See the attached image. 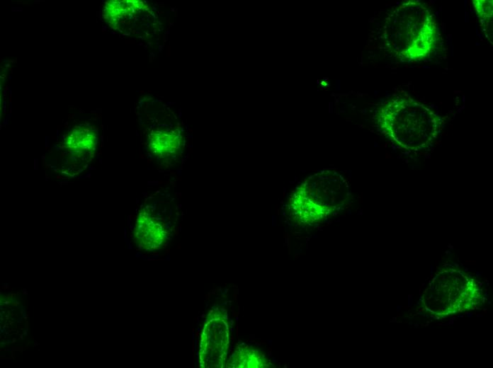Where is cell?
Returning <instances> with one entry per match:
<instances>
[{
    "instance_id": "cell-1",
    "label": "cell",
    "mask_w": 493,
    "mask_h": 368,
    "mask_svg": "<svg viewBox=\"0 0 493 368\" xmlns=\"http://www.w3.org/2000/svg\"><path fill=\"white\" fill-rule=\"evenodd\" d=\"M289 205L293 217L305 224L320 222L329 212L327 206L314 200L305 190H298L293 195Z\"/></svg>"
},
{
    "instance_id": "cell-2",
    "label": "cell",
    "mask_w": 493,
    "mask_h": 368,
    "mask_svg": "<svg viewBox=\"0 0 493 368\" xmlns=\"http://www.w3.org/2000/svg\"><path fill=\"white\" fill-rule=\"evenodd\" d=\"M134 234L138 245L146 250L158 248L166 238L163 226L146 212L139 214Z\"/></svg>"
},
{
    "instance_id": "cell-3",
    "label": "cell",
    "mask_w": 493,
    "mask_h": 368,
    "mask_svg": "<svg viewBox=\"0 0 493 368\" xmlns=\"http://www.w3.org/2000/svg\"><path fill=\"white\" fill-rule=\"evenodd\" d=\"M181 137L176 130H157L149 137V147L156 155L162 158L174 156L180 149Z\"/></svg>"
},
{
    "instance_id": "cell-4",
    "label": "cell",
    "mask_w": 493,
    "mask_h": 368,
    "mask_svg": "<svg viewBox=\"0 0 493 368\" xmlns=\"http://www.w3.org/2000/svg\"><path fill=\"white\" fill-rule=\"evenodd\" d=\"M97 144L96 131L89 127H76L69 133L65 146L72 152H86L95 149Z\"/></svg>"
},
{
    "instance_id": "cell-5",
    "label": "cell",
    "mask_w": 493,
    "mask_h": 368,
    "mask_svg": "<svg viewBox=\"0 0 493 368\" xmlns=\"http://www.w3.org/2000/svg\"><path fill=\"white\" fill-rule=\"evenodd\" d=\"M240 357H237V361H243L239 367H259L266 366V359H264L260 353H257L256 351L250 350L249 352H246L245 353L242 352L239 354Z\"/></svg>"
},
{
    "instance_id": "cell-6",
    "label": "cell",
    "mask_w": 493,
    "mask_h": 368,
    "mask_svg": "<svg viewBox=\"0 0 493 368\" xmlns=\"http://www.w3.org/2000/svg\"><path fill=\"white\" fill-rule=\"evenodd\" d=\"M467 314V316H468L469 317H471V316H472V315H471L472 314H471V313H468V314Z\"/></svg>"
}]
</instances>
